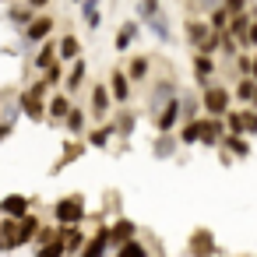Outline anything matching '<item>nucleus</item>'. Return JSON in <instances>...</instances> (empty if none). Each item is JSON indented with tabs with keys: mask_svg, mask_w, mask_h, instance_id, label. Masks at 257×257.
<instances>
[{
	"mask_svg": "<svg viewBox=\"0 0 257 257\" xmlns=\"http://www.w3.org/2000/svg\"><path fill=\"white\" fill-rule=\"evenodd\" d=\"M81 81H85V60H74L71 64V74H67V92H74Z\"/></svg>",
	"mask_w": 257,
	"mask_h": 257,
	"instance_id": "obj_34",
	"label": "nucleus"
},
{
	"mask_svg": "<svg viewBox=\"0 0 257 257\" xmlns=\"http://www.w3.org/2000/svg\"><path fill=\"white\" fill-rule=\"evenodd\" d=\"M222 11H225L229 18H239V15L250 11V4H246V0H222Z\"/></svg>",
	"mask_w": 257,
	"mask_h": 257,
	"instance_id": "obj_37",
	"label": "nucleus"
},
{
	"mask_svg": "<svg viewBox=\"0 0 257 257\" xmlns=\"http://www.w3.org/2000/svg\"><path fill=\"white\" fill-rule=\"evenodd\" d=\"M148 64H152L148 57H131V60H127V78H131V81H141V78L148 74Z\"/></svg>",
	"mask_w": 257,
	"mask_h": 257,
	"instance_id": "obj_24",
	"label": "nucleus"
},
{
	"mask_svg": "<svg viewBox=\"0 0 257 257\" xmlns=\"http://www.w3.org/2000/svg\"><path fill=\"white\" fill-rule=\"evenodd\" d=\"M11 22H15V25H25V29H29V25L36 22V18H32V8H25V11H11Z\"/></svg>",
	"mask_w": 257,
	"mask_h": 257,
	"instance_id": "obj_39",
	"label": "nucleus"
},
{
	"mask_svg": "<svg viewBox=\"0 0 257 257\" xmlns=\"http://www.w3.org/2000/svg\"><path fill=\"white\" fill-rule=\"evenodd\" d=\"M50 32H53V18L43 15L25 29V43H50Z\"/></svg>",
	"mask_w": 257,
	"mask_h": 257,
	"instance_id": "obj_12",
	"label": "nucleus"
},
{
	"mask_svg": "<svg viewBox=\"0 0 257 257\" xmlns=\"http://www.w3.org/2000/svg\"><path fill=\"white\" fill-rule=\"evenodd\" d=\"M145 25H148V29L155 32V39H159V43H169V39H173V36H169V18H166L162 11H159V15H155L152 22H145Z\"/></svg>",
	"mask_w": 257,
	"mask_h": 257,
	"instance_id": "obj_22",
	"label": "nucleus"
},
{
	"mask_svg": "<svg viewBox=\"0 0 257 257\" xmlns=\"http://www.w3.org/2000/svg\"><path fill=\"white\" fill-rule=\"evenodd\" d=\"M43 225H39V218L36 215H29V218H22L18 222V246L22 243H29V239H36V232H39Z\"/></svg>",
	"mask_w": 257,
	"mask_h": 257,
	"instance_id": "obj_21",
	"label": "nucleus"
},
{
	"mask_svg": "<svg viewBox=\"0 0 257 257\" xmlns=\"http://www.w3.org/2000/svg\"><path fill=\"white\" fill-rule=\"evenodd\" d=\"M180 106H183V123H187V120H197L201 99H194V95H183V99H180Z\"/></svg>",
	"mask_w": 257,
	"mask_h": 257,
	"instance_id": "obj_35",
	"label": "nucleus"
},
{
	"mask_svg": "<svg viewBox=\"0 0 257 257\" xmlns=\"http://www.w3.org/2000/svg\"><path fill=\"white\" fill-rule=\"evenodd\" d=\"M134 120H138L134 113H120V116H116V123H113V131H116L120 138H127V134L134 131Z\"/></svg>",
	"mask_w": 257,
	"mask_h": 257,
	"instance_id": "obj_36",
	"label": "nucleus"
},
{
	"mask_svg": "<svg viewBox=\"0 0 257 257\" xmlns=\"http://www.w3.org/2000/svg\"><path fill=\"white\" fill-rule=\"evenodd\" d=\"M113 134H116V131H113V123H109V120H106V123H102V127H99V131H92V134H88V145H92V148H106V145H109V138H113Z\"/></svg>",
	"mask_w": 257,
	"mask_h": 257,
	"instance_id": "obj_26",
	"label": "nucleus"
},
{
	"mask_svg": "<svg viewBox=\"0 0 257 257\" xmlns=\"http://www.w3.org/2000/svg\"><path fill=\"white\" fill-rule=\"evenodd\" d=\"M113 257H152V250H148V243L138 236V239H131V243H123Z\"/></svg>",
	"mask_w": 257,
	"mask_h": 257,
	"instance_id": "obj_20",
	"label": "nucleus"
},
{
	"mask_svg": "<svg viewBox=\"0 0 257 257\" xmlns=\"http://www.w3.org/2000/svg\"><path fill=\"white\" fill-rule=\"evenodd\" d=\"M81 18L88 29H99V0H81Z\"/></svg>",
	"mask_w": 257,
	"mask_h": 257,
	"instance_id": "obj_29",
	"label": "nucleus"
},
{
	"mask_svg": "<svg viewBox=\"0 0 257 257\" xmlns=\"http://www.w3.org/2000/svg\"><path fill=\"white\" fill-rule=\"evenodd\" d=\"M250 106H253V109H257V95H253V102H250Z\"/></svg>",
	"mask_w": 257,
	"mask_h": 257,
	"instance_id": "obj_46",
	"label": "nucleus"
},
{
	"mask_svg": "<svg viewBox=\"0 0 257 257\" xmlns=\"http://www.w3.org/2000/svg\"><path fill=\"white\" fill-rule=\"evenodd\" d=\"M190 253L194 257H215V236L208 229H197L190 236Z\"/></svg>",
	"mask_w": 257,
	"mask_h": 257,
	"instance_id": "obj_11",
	"label": "nucleus"
},
{
	"mask_svg": "<svg viewBox=\"0 0 257 257\" xmlns=\"http://www.w3.org/2000/svg\"><path fill=\"white\" fill-rule=\"evenodd\" d=\"M43 95H46V81L36 85V88H29V92L22 95V109H25L32 120H43V116H46V109H43Z\"/></svg>",
	"mask_w": 257,
	"mask_h": 257,
	"instance_id": "obj_7",
	"label": "nucleus"
},
{
	"mask_svg": "<svg viewBox=\"0 0 257 257\" xmlns=\"http://www.w3.org/2000/svg\"><path fill=\"white\" fill-rule=\"evenodd\" d=\"M25 4H29V8H46L50 0H25Z\"/></svg>",
	"mask_w": 257,
	"mask_h": 257,
	"instance_id": "obj_43",
	"label": "nucleus"
},
{
	"mask_svg": "<svg viewBox=\"0 0 257 257\" xmlns=\"http://www.w3.org/2000/svg\"><path fill=\"white\" fill-rule=\"evenodd\" d=\"M176 152V138L173 134H159V141H155V159H169Z\"/></svg>",
	"mask_w": 257,
	"mask_h": 257,
	"instance_id": "obj_30",
	"label": "nucleus"
},
{
	"mask_svg": "<svg viewBox=\"0 0 257 257\" xmlns=\"http://www.w3.org/2000/svg\"><path fill=\"white\" fill-rule=\"evenodd\" d=\"M57 57H60L64 64L81 60V43H78V36H64V39L57 43Z\"/></svg>",
	"mask_w": 257,
	"mask_h": 257,
	"instance_id": "obj_13",
	"label": "nucleus"
},
{
	"mask_svg": "<svg viewBox=\"0 0 257 257\" xmlns=\"http://www.w3.org/2000/svg\"><path fill=\"white\" fill-rule=\"evenodd\" d=\"M109 88L106 85H95L92 88V113H95V120H106V113H109Z\"/></svg>",
	"mask_w": 257,
	"mask_h": 257,
	"instance_id": "obj_16",
	"label": "nucleus"
},
{
	"mask_svg": "<svg viewBox=\"0 0 257 257\" xmlns=\"http://www.w3.org/2000/svg\"><path fill=\"white\" fill-rule=\"evenodd\" d=\"M173 99H176V85H173L169 78H162V81H155V88H152V99H148V109H152V113L159 116V113H162V109H166V106H169Z\"/></svg>",
	"mask_w": 257,
	"mask_h": 257,
	"instance_id": "obj_3",
	"label": "nucleus"
},
{
	"mask_svg": "<svg viewBox=\"0 0 257 257\" xmlns=\"http://www.w3.org/2000/svg\"><path fill=\"white\" fill-rule=\"evenodd\" d=\"M222 138H225V123H222V120L204 116V120H201V145L215 148V145H222Z\"/></svg>",
	"mask_w": 257,
	"mask_h": 257,
	"instance_id": "obj_10",
	"label": "nucleus"
},
{
	"mask_svg": "<svg viewBox=\"0 0 257 257\" xmlns=\"http://www.w3.org/2000/svg\"><path fill=\"white\" fill-rule=\"evenodd\" d=\"M64 253H67V243H64L60 229H57V239H53V243H46V246L36 250V257H64Z\"/></svg>",
	"mask_w": 257,
	"mask_h": 257,
	"instance_id": "obj_27",
	"label": "nucleus"
},
{
	"mask_svg": "<svg viewBox=\"0 0 257 257\" xmlns=\"http://www.w3.org/2000/svg\"><path fill=\"white\" fill-rule=\"evenodd\" d=\"M53 60H57V46H53V39H50V43H43V50H39V57H36V67H39V71H50Z\"/></svg>",
	"mask_w": 257,
	"mask_h": 257,
	"instance_id": "obj_28",
	"label": "nucleus"
},
{
	"mask_svg": "<svg viewBox=\"0 0 257 257\" xmlns=\"http://www.w3.org/2000/svg\"><path fill=\"white\" fill-rule=\"evenodd\" d=\"M131 239H138V225H134L131 218H116V222L109 225V250H120V246L131 243Z\"/></svg>",
	"mask_w": 257,
	"mask_h": 257,
	"instance_id": "obj_4",
	"label": "nucleus"
},
{
	"mask_svg": "<svg viewBox=\"0 0 257 257\" xmlns=\"http://www.w3.org/2000/svg\"><path fill=\"white\" fill-rule=\"evenodd\" d=\"M243 46H246V50H250V46H257V18L250 22V32H246V43H243Z\"/></svg>",
	"mask_w": 257,
	"mask_h": 257,
	"instance_id": "obj_40",
	"label": "nucleus"
},
{
	"mask_svg": "<svg viewBox=\"0 0 257 257\" xmlns=\"http://www.w3.org/2000/svg\"><path fill=\"white\" fill-rule=\"evenodd\" d=\"M180 145H201V120H187L180 127Z\"/></svg>",
	"mask_w": 257,
	"mask_h": 257,
	"instance_id": "obj_23",
	"label": "nucleus"
},
{
	"mask_svg": "<svg viewBox=\"0 0 257 257\" xmlns=\"http://www.w3.org/2000/svg\"><path fill=\"white\" fill-rule=\"evenodd\" d=\"M180 116H183V106H180V95H176V99L155 116V131H159V134H169V131L180 123Z\"/></svg>",
	"mask_w": 257,
	"mask_h": 257,
	"instance_id": "obj_8",
	"label": "nucleus"
},
{
	"mask_svg": "<svg viewBox=\"0 0 257 257\" xmlns=\"http://www.w3.org/2000/svg\"><path fill=\"white\" fill-rule=\"evenodd\" d=\"M0 211H4L8 218H15V222H22V218H29V215H32V208H29V197H25V194H8L4 201H0Z\"/></svg>",
	"mask_w": 257,
	"mask_h": 257,
	"instance_id": "obj_6",
	"label": "nucleus"
},
{
	"mask_svg": "<svg viewBox=\"0 0 257 257\" xmlns=\"http://www.w3.org/2000/svg\"><path fill=\"white\" fill-rule=\"evenodd\" d=\"M53 218H57V225H81L85 222V197L81 194H71V197L57 201Z\"/></svg>",
	"mask_w": 257,
	"mask_h": 257,
	"instance_id": "obj_1",
	"label": "nucleus"
},
{
	"mask_svg": "<svg viewBox=\"0 0 257 257\" xmlns=\"http://www.w3.org/2000/svg\"><path fill=\"white\" fill-rule=\"evenodd\" d=\"M74 4H81V0H74Z\"/></svg>",
	"mask_w": 257,
	"mask_h": 257,
	"instance_id": "obj_47",
	"label": "nucleus"
},
{
	"mask_svg": "<svg viewBox=\"0 0 257 257\" xmlns=\"http://www.w3.org/2000/svg\"><path fill=\"white\" fill-rule=\"evenodd\" d=\"M8 134H11V123H0V141H4Z\"/></svg>",
	"mask_w": 257,
	"mask_h": 257,
	"instance_id": "obj_45",
	"label": "nucleus"
},
{
	"mask_svg": "<svg viewBox=\"0 0 257 257\" xmlns=\"http://www.w3.org/2000/svg\"><path fill=\"white\" fill-rule=\"evenodd\" d=\"M60 236H64V243H67V253H81V246L88 243L85 239V232H81V225H60Z\"/></svg>",
	"mask_w": 257,
	"mask_h": 257,
	"instance_id": "obj_14",
	"label": "nucleus"
},
{
	"mask_svg": "<svg viewBox=\"0 0 257 257\" xmlns=\"http://www.w3.org/2000/svg\"><path fill=\"white\" fill-rule=\"evenodd\" d=\"M229 88H222V85H208L204 92H201V106H204V113L211 116V120H222L225 113H229Z\"/></svg>",
	"mask_w": 257,
	"mask_h": 257,
	"instance_id": "obj_2",
	"label": "nucleus"
},
{
	"mask_svg": "<svg viewBox=\"0 0 257 257\" xmlns=\"http://www.w3.org/2000/svg\"><path fill=\"white\" fill-rule=\"evenodd\" d=\"M131 78H127V71H109V95H113V102H120V106H127L131 102Z\"/></svg>",
	"mask_w": 257,
	"mask_h": 257,
	"instance_id": "obj_5",
	"label": "nucleus"
},
{
	"mask_svg": "<svg viewBox=\"0 0 257 257\" xmlns=\"http://www.w3.org/2000/svg\"><path fill=\"white\" fill-rule=\"evenodd\" d=\"M222 148H229L236 159H246V155H250V141L239 138V134H225V138H222Z\"/></svg>",
	"mask_w": 257,
	"mask_h": 257,
	"instance_id": "obj_19",
	"label": "nucleus"
},
{
	"mask_svg": "<svg viewBox=\"0 0 257 257\" xmlns=\"http://www.w3.org/2000/svg\"><path fill=\"white\" fill-rule=\"evenodd\" d=\"M60 81V64H53L50 71H46V85H57Z\"/></svg>",
	"mask_w": 257,
	"mask_h": 257,
	"instance_id": "obj_42",
	"label": "nucleus"
},
{
	"mask_svg": "<svg viewBox=\"0 0 257 257\" xmlns=\"http://www.w3.org/2000/svg\"><path fill=\"white\" fill-rule=\"evenodd\" d=\"M138 32H141V22H123L120 32H116V50H131V43L138 39Z\"/></svg>",
	"mask_w": 257,
	"mask_h": 257,
	"instance_id": "obj_18",
	"label": "nucleus"
},
{
	"mask_svg": "<svg viewBox=\"0 0 257 257\" xmlns=\"http://www.w3.org/2000/svg\"><path fill=\"white\" fill-rule=\"evenodd\" d=\"M106 253H109V229H95L78 257H106Z\"/></svg>",
	"mask_w": 257,
	"mask_h": 257,
	"instance_id": "obj_9",
	"label": "nucleus"
},
{
	"mask_svg": "<svg viewBox=\"0 0 257 257\" xmlns=\"http://www.w3.org/2000/svg\"><path fill=\"white\" fill-rule=\"evenodd\" d=\"M253 95H257V81H253V78H239L236 99H239V102H253Z\"/></svg>",
	"mask_w": 257,
	"mask_h": 257,
	"instance_id": "obj_31",
	"label": "nucleus"
},
{
	"mask_svg": "<svg viewBox=\"0 0 257 257\" xmlns=\"http://www.w3.org/2000/svg\"><path fill=\"white\" fill-rule=\"evenodd\" d=\"M208 36H211V25H204V22H197V18H187V39H190L194 50H201Z\"/></svg>",
	"mask_w": 257,
	"mask_h": 257,
	"instance_id": "obj_15",
	"label": "nucleus"
},
{
	"mask_svg": "<svg viewBox=\"0 0 257 257\" xmlns=\"http://www.w3.org/2000/svg\"><path fill=\"white\" fill-rule=\"evenodd\" d=\"M215 67H218V64H215L211 57H201V53H194V78H197V81H201L204 88H208V81H211Z\"/></svg>",
	"mask_w": 257,
	"mask_h": 257,
	"instance_id": "obj_17",
	"label": "nucleus"
},
{
	"mask_svg": "<svg viewBox=\"0 0 257 257\" xmlns=\"http://www.w3.org/2000/svg\"><path fill=\"white\" fill-rule=\"evenodd\" d=\"M250 78L257 81V57H250Z\"/></svg>",
	"mask_w": 257,
	"mask_h": 257,
	"instance_id": "obj_44",
	"label": "nucleus"
},
{
	"mask_svg": "<svg viewBox=\"0 0 257 257\" xmlns=\"http://www.w3.org/2000/svg\"><path fill=\"white\" fill-rule=\"evenodd\" d=\"M194 8H197V11H215V8H222V0H197Z\"/></svg>",
	"mask_w": 257,
	"mask_h": 257,
	"instance_id": "obj_41",
	"label": "nucleus"
},
{
	"mask_svg": "<svg viewBox=\"0 0 257 257\" xmlns=\"http://www.w3.org/2000/svg\"><path fill=\"white\" fill-rule=\"evenodd\" d=\"M64 127H67L74 138H81V134H85V113H81V109H71V116L64 120Z\"/></svg>",
	"mask_w": 257,
	"mask_h": 257,
	"instance_id": "obj_32",
	"label": "nucleus"
},
{
	"mask_svg": "<svg viewBox=\"0 0 257 257\" xmlns=\"http://www.w3.org/2000/svg\"><path fill=\"white\" fill-rule=\"evenodd\" d=\"M159 11H162V8H159V0H141V4H138V22L145 25V22H152Z\"/></svg>",
	"mask_w": 257,
	"mask_h": 257,
	"instance_id": "obj_33",
	"label": "nucleus"
},
{
	"mask_svg": "<svg viewBox=\"0 0 257 257\" xmlns=\"http://www.w3.org/2000/svg\"><path fill=\"white\" fill-rule=\"evenodd\" d=\"M243 134L246 138L257 134V109H243Z\"/></svg>",
	"mask_w": 257,
	"mask_h": 257,
	"instance_id": "obj_38",
	"label": "nucleus"
},
{
	"mask_svg": "<svg viewBox=\"0 0 257 257\" xmlns=\"http://www.w3.org/2000/svg\"><path fill=\"white\" fill-rule=\"evenodd\" d=\"M71 109H74V106H71V99H67V95H57V99L50 102V109H46V113H50L53 120H67V116H71Z\"/></svg>",
	"mask_w": 257,
	"mask_h": 257,
	"instance_id": "obj_25",
	"label": "nucleus"
}]
</instances>
